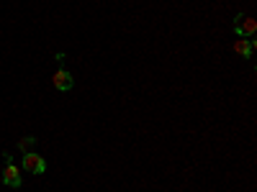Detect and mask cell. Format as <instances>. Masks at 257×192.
Wrapping results in <instances>:
<instances>
[{
	"label": "cell",
	"instance_id": "1",
	"mask_svg": "<svg viewBox=\"0 0 257 192\" xmlns=\"http://www.w3.org/2000/svg\"><path fill=\"white\" fill-rule=\"evenodd\" d=\"M234 31H237V36H242V38L254 36V34H257V20H254L252 16L239 13L237 18H234Z\"/></svg>",
	"mask_w": 257,
	"mask_h": 192
},
{
	"label": "cell",
	"instance_id": "2",
	"mask_svg": "<svg viewBox=\"0 0 257 192\" xmlns=\"http://www.w3.org/2000/svg\"><path fill=\"white\" fill-rule=\"evenodd\" d=\"M24 169L31 172V174H44L47 172V162L41 159L36 152H29V154H24Z\"/></svg>",
	"mask_w": 257,
	"mask_h": 192
},
{
	"label": "cell",
	"instance_id": "3",
	"mask_svg": "<svg viewBox=\"0 0 257 192\" xmlns=\"http://www.w3.org/2000/svg\"><path fill=\"white\" fill-rule=\"evenodd\" d=\"M3 182L8 184V187H13V190H18L21 187V169L13 164V162H6V169H3Z\"/></svg>",
	"mask_w": 257,
	"mask_h": 192
},
{
	"label": "cell",
	"instance_id": "4",
	"mask_svg": "<svg viewBox=\"0 0 257 192\" xmlns=\"http://www.w3.org/2000/svg\"><path fill=\"white\" fill-rule=\"evenodd\" d=\"M52 82H54V88L57 90H72V84H75V80H72V74L67 72V70H57V74L52 77Z\"/></svg>",
	"mask_w": 257,
	"mask_h": 192
},
{
	"label": "cell",
	"instance_id": "5",
	"mask_svg": "<svg viewBox=\"0 0 257 192\" xmlns=\"http://www.w3.org/2000/svg\"><path fill=\"white\" fill-rule=\"evenodd\" d=\"M234 52H237L242 59H249V56H252V52H254V38H249V41L239 38L237 44H234Z\"/></svg>",
	"mask_w": 257,
	"mask_h": 192
},
{
	"label": "cell",
	"instance_id": "6",
	"mask_svg": "<svg viewBox=\"0 0 257 192\" xmlns=\"http://www.w3.org/2000/svg\"><path fill=\"white\" fill-rule=\"evenodd\" d=\"M34 144H36V136H24V138L18 141V148H21L24 154H29L31 148H34Z\"/></svg>",
	"mask_w": 257,
	"mask_h": 192
}]
</instances>
